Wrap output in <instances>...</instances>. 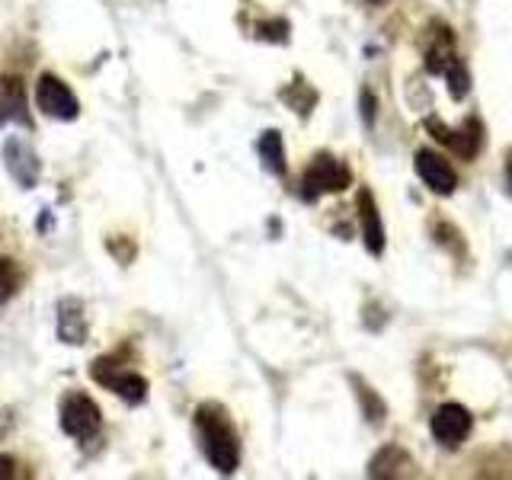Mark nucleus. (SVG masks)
<instances>
[{"label": "nucleus", "mask_w": 512, "mask_h": 480, "mask_svg": "<svg viewBox=\"0 0 512 480\" xmlns=\"http://www.w3.org/2000/svg\"><path fill=\"white\" fill-rule=\"evenodd\" d=\"M196 432L202 442L205 458L212 461V468L218 474H234L240 464V445H237V432L228 420V413L221 407L205 404L196 410Z\"/></svg>", "instance_id": "obj_1"}, {"label": "nucleus", "mask_w": 512, "mask_h": 480, "mask_svg": "<svg viewBox=\"0 0 512 480\" xmlns=\"http://www.w3.org/2000/svg\"><path fill=\"white\" fill-rule=\"evenodd\" d=\"M90 378L96 384H103L106 391L128 400V404H141V400L148 397V381H144L138 372H132V368H122L112 359H96L90 365Z\"/></svg>", "instance_id": "obj_2"}, {"label": "nucleus", "mask_w": 512, "mask_h": 480, "mask_svg": "<svg viewBox=\"0 0 512 480\" xmlns=\"http://www.w3.org/2000/svg\"><path fill=\"white\" fill-rule=\"evenodd\" d=\"M349 183H352L349 167L340 164V160L330 157V154H320V157H314V164L304 170L301 196L317 199V196H324V192H343Z\"/></svg>", "instance_id": "obj_3"}, {"label": "nucleus", "mask_w": 512, "mask_h": 480, "mask_svg": "<svg viewBox=\"0 0 512 480\" xmlns=\"http://www.w3.org/2000/svg\"><path fill=\"white\" fill-rule=\"evenodd\" d=\"M61 429L74 439H90L100 429V407L87 394H68L61 400Z\"/></svg>", "instance_id": "obj_4"}, {"label": "nucleus", "mask_w": 512, "mask_h": 480, "mask_svg": "<svg viewBox=\"0 0 512 480\" xmlns=\"http://www.w3.org/2000/svg\"><path fill=\"white\" fill-rule=\"evenodd\" d=\"M36 100H39V109L45 112V116H52V119H61V122H68V119H77V112H80V103H77V96L61 84V80L55 74H42L39 77V90H36Z\"/></svg>", "instance_id": "obj_5"}, {"label": "nucleus", "mask_w": 512, "mask_h": 480, "mask_svg": "<svg viewBox=\"0 0 512 480\" xmlns=\"http://www.w3.org/2000/svg\"><path fill=\"white\" fill-rule=\"evenodd\" d=\"M471 432V413L461 404H445L432 416V436L445 448H458Z\"/></svg>", "instance_id": "obj_6"}, {"label": "nucleus", "mask_w": 512, "mask_h": 480, "mask_svg": "<svg viewBox=\"0 0 512 480\" xmlns=\"http://www.w3.org/2000/svg\"><path fill=\"white\" fill-rule=\"evenodd\" d=\"M4 160H7V170L13 173V180L20 183L23 189H32V186L39 183V170H42V164H39L36 151H32L26 141L10 138V141L4 144Z\"/></svg>", "instance_id": "obj_7"}, {"label": "nucleus", "mask_w": 512, "mask_h": 480, "mask_svg": "<svg viewBox=\"0 0 512 480\" xmlns=\"http://www.w3.org/2000/svg\"><path fill=\"white\" fill-rule=\"evenodd\" d=\"M416 173H420V180L432 192H439V196H452L455 186H458V176H455L452 164H448V160H442L439 154H432V151H420V154H416Z\"/></svg>", "instance_id": "obj_8"}, {"label": "nucleus", "mask_w": 512, "mask_h": 480, "mask_svg": "<svg viewBox=\"0 0 512 480\" xmlns=\"http://www.w3.org/2000/svg\"><path fill=\"white\" fill-rule=\"evenodd\" d=\"M359 218H362V237H365V247L372 250L375 256L384 250V228H381V218H378V208L372 192H359Z\"/></svg>", "instance_id": "obj_9"}, {"label": "nucleus", "mask_w": 512, "mask_h": 480, "mask_svg": "<svg viewBox=\"0 0 512 480\" xmlns=\"http://www.w3.org/2000/svg\"><path fill=\"white\" fill-rule=\"evenodd\" d=\"M429 128H432V132H439V138L452 144V148L461 157H474L480 151V141H484V132H480V122L477 119H471L468 125L461 128V132H445V128L439 122H432V119H429Z\"/></svg>", "instance_id": "obj_10"}, {"label": "nucleus", "mask_w": 512, "mask_h": 480, "mask_svg": "<svg viewBox=\"0 0 512 480\" xmlns=\"http://www.w3.org/2000/svg\"><path fill=\"white\" fill-rule=\"evenodd\" d=\"M7 119H16V122L29 125L23 87H20V80H13V77L0 80V122H7Z\"/></svg>", "instance_id": "obj_11"}, {"label": "nucleus", "mask_w": 512, "mask_h": 480, "mask_svg": "<svg viewBox=\"0 0 512 480\" xmlns=\"http://www.w3.org/2000/svg\"><path fill=\"white\" fill-rule=\"evenodd\" d=\"M58 336H61L64 343H71V346H80V343L87 340V324H84V314H80L77 301H61Z\"/></svg>", "instance_id": "obj_12"}, {"label": "nucleus", "mask_w": 512, "mask_h": 480, "mask_svg": "<svg viewBox=\"0 0 512 480\" xmlns=\"http://www.w3.org/2000/svg\"><path fill=\"white\" fill-rule=\"evenodd\" d=\"M260 157L269 173H285V148H282L279 132H266L260 138Z\"/></svg>", "instance_id": "obj_13"}, {"label": "nucleus", "mask_w": 512, "mask_h": 480, "mask_svg": "<svg viewBox=\"0 0 512 480\" xmlns=\"http://www.w3.org/2000/svg\"><path fill=\"white\" fill-rule=\"evenodd\" d=\"M16 285H20V276H16V266L10 260H4L0 256V301H7L13 292H16Z\"/></svg>", "instance_id": "obj_14"}, {"label": "nucleus", "mask_w": 512, "mask_h": 480, "mask_svg": "<svg viewBox=\"0 0 512 480\" xmlns=\"http://www.w3.org/2000/svg\"><path fill=\"white\" fill-rule=\"evenodd\" d=\"M10 477H16V461L0 455V480H10Z\"/></svg>", "instance_id": "obj_15"}, {"label": "nucleus", "mask_w": 512, "mask_h": 480, "mask_svg": "<svg viewBox=\"0 0 512 480\" xmlns=\"http://www.w3.org/2000/svg\"><path fill=\"white\" fill-rule=\"evenodd\" d=\"M362 103H365V122H372L375 119V103H372V96H362Z\"/></svg>", "instance_id": "obj_16"}, {"label": "nucleus", "mask_w": 512, "mask_h": 480, "mask_svg": "<svg viewBox=\"0 0 512 480\" xmlns=\"http://www.w3.org/2000/svg\"><path fill=\"white\" fill-rule=\"evenodd\" d=\"M506 176H509V186H512V164H509V170H506Z\"/></svg>", "instance_id": "obj_17"}]
</instances>
